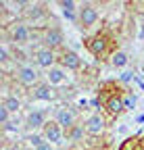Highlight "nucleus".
Segmentation results:
<instances>
[{
    "instance_id": "obj_32",
    "label": "nucleus",
    "mask_w": 144,
    "mask_h": 150,
    "mask_svg": "<svg viewBox=\"0 0 144 150\" xmlns=\"http://www.w3.org/2000/svg\"><path fill=\"white\" fill-rule=\"evenodd\" d=\"M136 123H142V125H144V115H138V117H136Z\"/></svg>"
},
{
    "instance_id": "obj_24",
    "label": "nucleus",
    "mask_w": 144,
    "mask_h": 150,
    "mask_svg": "<svg viewBox=\"0 0 144 150\" xmlns=\"http://www.w3.org/2000/svg\"><path fill=\"white\" fill-rule=\"evenodd\" d=\"M136 102H138L136 94H134V92H130V90H125V94H123V104H125V110H132V108L136 106Z\"/></svg>"
},
{
    "instance_id": "obj_7",
    "label": "nucleus",
    "mask_w": 144,
    "mask_h": 150,
    "mask_svg": "<svg viewBox=\"0 0 144 150\" xmlns=\"http://www.w3.org/2000/svg\"><path fill=\"white\" fill-rule=\"evenodd\" d=\"M42 44L46 46V48H50V50H61L63 48V42H65V33H63V29L57 25V23H52V25H46L44 29H42Z\"/></svg>"
},
{
    "instance_id": "obj_5",
    "label": "nucleus",
    "mask_w": 144,
    "mask_h": 150,
    "mask_svg": "<svg viewBox=\"0 0 144 150\" xmlns=\"http://www.w3.org/2000/svg\"><path fill=\"white\" fill-rule=\"evenodd\" d=\"M98 17H100V13H98V8H96V4H92V2H82L79 4V11H77V27L84 31V33H88V31H92L94 29V25L98 23Z\"/></svg>"
},
{
    "instance_id": "obj_25",
    "label": "nucleus",
    "mask_w": 144,
    "mask_h": 150,
    "mask_svg": "<svg viewBox=\"0 0 144 150\" xmlns=\"http://www.w3.org/2000/svg\"><path fill=\"white\" fill-rule=\"evenodd\" d=\"M11 121V112L2 106V104H0V125H6Z\"/></svg>"
},
{
    "instance_id": "obj_4",
    "label": "nucleus",
    "mask_w": 144,
    "mask_h": 150,
    "mask_svg": "<svg viewBox=\"0 0 144 150\" xmlns=\"http://www.w3.org/2000/svg\"><path fill=\"white\" fill-rule=\"evenodd\" d=\"M123 94H125V90L119 88V90H115V92H109L106 96H98V100L102 102V106H104V110H106V115H109V119H117L119 115H123V112H125Z\"/></svg>"
},
{
    "instance_id": "obj_22",
    "label": "nucleus",
    "mask_w": 144,
    "mask_h": 150,
    "mask_svg": "<svg viewBox=\"0 0 144 150\" xmlns=\"http://www.w3.org/2000/svg\"><path fill=\"white\" fill-rule=\"evenodd\" d=\"M21 129H25V123L19 121V119H11L6 125H2V131H4V134H9V131H13V134H19Z\"/></svg>"
},
{
    "instance_id": "obj_18",
    "label": "nucleus",
    "mask_w": 144,
    "mask_h": 150,
    "mask_svg": "<svg viewBox=\"0 0 144 150\" xmlns=\"http://www.w3.org/2000/svg\"><path fill=\"white\" fill-rule=\"evenodd\" d=\"M59 6L63 8L65 19H69V21L77 23V11H79V4H77V2H73V0H61Z\"/></svg>"
},
{
    "instance_id": "obj_29",
    "label": "nucleus",
    "mask_w": 144,
    "mask_h": 150,
    "mask_svg": "<svg viewBox=\"0 0 144 150\" xmlns=\"http://www.w3.org/2000/svg\"><path fill=\"white\" fill-rule=\"evenodd\" d=\"M90 106H92L94 110H98V108H100V100H98V98H92V100H90Z\"/></svg>"
},
{
    "instance_id": "obj_17",
    "label": "nucleus",
    "mask_w": 144,
    "mask_h": 150,
    "mask_svg": "<svg viewBox=\"0 0 144 150\" xmlns=\"http://www.w3.org/2000/svg\"><path fill=\"white\" fill-rule=\"evenodd\" d=\"M2 106L11 112V115H17V112L23 108V100L17 96V94H6V96L2 98Z\"/></svg>"
},
{
    "instance_id": "obj_2",
    "label": "nucleus",
    "mask_w": 144,
    "mask_h": 150,
    "mask_svg": "<svg viewBox=\"0 0 144 150\" xmlns=\"http://www.w3.org/2000/svg\"><path fill=\"white\" fill-rule=\"evenodd\" d=\"M86 50L94 56L96 61H104V59H111V54L115 52L113 48V38H109L106 33H96V35H90L84 40Z\"/></svg>"
},
{
    "instance_id": "obj_33",
    "label": "nucleus",
    "mask_w": 144,
    "mask_h": 150,
    "mask_svg": "<svg viewBox=\"0 0 144 150\" xmlns=\"http://www.w3.org/2000/svg\"><path fill=\"white\" fill-rule=\"evenodd\" d=\"M140 38H144V23H142V31H140Z\"/></svg>"
},
{
    "instance_id": "obj_31",
    "label": "nucleus",
    "mask_w": 144,
    "mask_h": 150,
    "mask_svg": "<svg viewBox=\"0 0 144 150\" xmlns=\"http://www.w3.org/2000/svg\"><path fill=\"white\" fill-rule=\"evenodd\" d=\"M119 134H128V125H121L119 127Z\"/></svg>"
},
{
    "instance_id": "obj_27",
    "label": "nucleus",
    "mask_w": 144,
    "mask_h": 150,
    "mask_svg": "<svg viewBox=\"0 0 144 150\" xmlns=\"http://www.w3.org/2000/svg\"><path fill=\"white\" fill-rule=\"evenodd\" d=\"M35 150H55V144H50V142H44L40 148H35Z\"/></svg>"
},
{
    "instance_id": "obj_30",
    "label": "nucleus",
    "mask_w": 144,
    "mask_h": 150,
    "mask_svg": "<svg viewBox=\"0 0 144 150\" xmlns=\"http://www.w3.org/2000/svg\"><path fill=\"white\" fill-rule=\"evenodd\" d=\"M13 150H33V148H29L27 144H15V146H13Z\"/></svg>"
},
{
    "instance_id": "obj_13",
    "label": "nucleus",
    "mask_w": 144,
    "mask_h": 150,
    "mask_svg": "<svg viewBox=\"0 0 144 150\" xmlns=\"http://www.w3.org/2000/svg\"><path fill=\"white\" fill-rule=\"evenodd\" d=\"M59 65L65 69V71H79L84 67V61L79 59V54L75 50H61L59 52Z\"/></svg>"
},
{
    "instance_id": "obj_10",
    "label": "nucleus",
    "mask_w": 144,
    "mask_h": 150,
    "mask_svg": "<svg viewBox=\"0 0 144 150\" xmlns=\"http://www.w3.org/2000/svg\"><path fill=\"white\" fill-rule=\"evenodd\" d=\"M31 61H33V65L38 67V69H46V71H48V69H52V67L59 63V54H57L55 50L42 46V48H35V50H33Z\"/></svg>"
},
{
    "instance_id": "obj_26",
    "label": "nucleus",
    "mask_w": 144,
    "mask_h": 150,
    "mask_svg": "<svg viewBox=\"0 0 144 150\" xmlns=\"http://www.w3.org/2000/svg\"><path fill=\"white\" fill-rule=\"evenodd\" d=\"M132 79H136V73H134V71H125V73L119 75V83H128V81H132Z\"/></svg>"
},
{
    "instance_id": "obj_6",
    "label": "nucleus",
    "mask_w": 144,
    "mask_h": 150,
    "mask_svg": "<svg viewBox=\"0 0 144 150\" xmlns=\"http://www.w3.org/2000/svg\"><path fill=\"white\" fill-rule=\"evenodd\" d=\"M55 121L63 127V131L71 129L73 125L79 123V108L75 104H63L55 108Z\"/></svg>"
},
{
    "instance_id": "obj_8",
    "label": "nucleus",
    "mask_w": 144,
    "mask_h": 150,
    "mask_svg": "<svg viewBox=\"0 0 144 150\" xmlns=\"http://www.w3.org/2000/svg\"><path fill=\"white\" fill-rule=\"evenodd\" d=\"M27 98L29 100H40V102H57V100H61L59 98V90H55L48 81H40L35 88H31Z\"/></svg>"
},
{
    "instance_id": "obj_12",
    "label": "nucleus",
    "mask_w": 144,
    "mask_h": 150,
    "mask_svg": "<svg viewBox=\"0 0 144 150\" xmlns=\"http://www.w3.org/2000/svg\"><path fill=\"white\" fill-rule=\"evenodd\" d=\"M48 17V11L44 4H38V2H29L23 11H21V21L23 23H40Z\"/></svg>"
},
{
    "instance_id": "obj_16",
    "label": "nucleus",
    "mask_w": 144,
    "mask_h": 150,
    "mask_svg": "<svg viewBox=\"0 0 144 150\" xmlns=\"http://www.w3.org/2000/svg\"><path fill=\"white\" fill-rule=\"evenodd\" d=\"M84 136H88L84 123H77V125H73L71 129L65 131V140L71 142V144H79V142H84Z\"/></svg>"
},
{
    "instance_id": "obj_3",
    "label": "nucleus",
    "mask_w": 144,
    "mask_h": 150,
    "mask_svg": "<svg viewBox=\"0 0 144 150\" xmlns=\"http://www.w3.org/2000/svg\"><path fill=\"white\" fill-rule=\"evenodd\" d=\"M13 79L21 88L31 90V88H35L42 81V73L38 71V67H33V65H19L15 69V73H13Z\"/></svg>"
},
{
    "instance_id": "obj_11",
    "label": "nucleus",
    "mask_w": 144,
    "mask_h": 150,
    "mask_svg": "<svg viewBox=\"0 0 144 150\" xmlns=\"http://www.w3.org/2000/svg\"><path fill=\"white\" fill-rule=\"evenodd\" d=\"M23 123H25V131H42V127L48 123V112L42 110V108H29L23 117Z\"/></svg>"
},
{
    "instance_id": "obj_20",
    "label": "nucleus",
    "mask_w": 144,
    "mask_h": 150,
    "mask_svg": "<svg viewBox=\"0 0 144 150\" xmlns=\"http://www.w3.org/2000/svg\"><path fill=\"white\" fill-rule=\"evenodd\" d=\"M23 142H25L29 148H33V150H35V148H40L46 140H44V136H42V134H38V131H31V134H25V136H23Z\"/></svg>"
},
{
    "instance_id": "obj_14",
    "label": "nucleus",
    "mask_w": 144,
    "mask_h": 150,
    "mask_svg": "<svg viewBox=\"0 0 144 150\" xmlns=\"http://www.w3.org/2000/svg\"><path fill=\"white\" fill-rule=\"evenodd\" d=\"M40 134L44 136V140L46 142H50V144H55V146H59V144H63L61 140L65 138V131H63V127L55 121V119H50L44 127H42V131Z\"/></svg>"
},
{
    "instance_id": "obj_15",
    "label": "nucleus",
    "mask_w": 144,
    "mask_h": 150,
    "mask_svg": "<svg viewBox=\"0 0 144 150\" xmlns=\"http://www.w3.org/2000/svg\"><path fill=\"white\" fill-rule=\"evenodd\" d=\"M65 79H67V73L61 65H55L52 69L46 71V81L50 86H61V83H65Z\"/></svg>"
},
{
    "instance_id": "obj_28",
    "label": "nucleus",
    "mask_w": 144,
    "mask_h": 150,
    "mask_svg": "<svg viewBox=\"0 0 144 150\" xmlns=\"http://www.w3.org/2000/svg\"><path fill=\"white\" fill-rule=\"evenodd\" d=\"M88 104H90V102H88V100H86V98H79V100H77V104H75V106H77V108H79V110H82V108H86V106H88Z\"/></svg>"
},
{
    "instance_id": "obj_9",
    "label": "nucleus",
    "mask_w": 144,
    "mask_h": 150,
    "mask_svg": "<svg viewBox=\"0 0 144 150\" xmlns=\"http://www.w3.org/2000/svg\"><path fill=\"white\" fill-rule=\"evenodd\" d=\"M84 125H86V134H88V136L98 138V136H104L106 125H109V119H106L100 110H94L90 117H86Z\"/></svg>"
},
{
    "instance_id": "obj_1",
    "label": "nucleus",
    "mask_w": 144,
    "mask_h": 150,
    "mask_svg": "<svg viewBox=\"0 0 144 150\" xmlns=\"http://www.w3.org/2000/svg\"><path fill=\"white\" fill-rule=\"evenodd\" d=\"M33 29L23 23V21H15V23H9L6 27H2V38H4V42L17 46V48H21V46H27L31 40H33Z\"/></svg>"
},
{
    "instance_id": "obj_23",
    "label": "nucleus",
    "mask_w": 144,
    "mask_h": 150,
    "mask_svg": "<svg viewBox=\"0 0 144 150\" xmlns=\"http://www.w3.org/2000/svg\"><path fill=\"white\" fill-rule=\"evenodd\" d=\"M77 88H73V86H69V88H63V90H59V98L61 100H73V98H77Z\"/></svg>"
},
{
    "instance_id": "obj_21",
    "label": "nucleus",
    "mask_w": 144,
    "mask_h": 150,
    "mask_svg": "<svg viewBox=\"0 0 144 150\" xmlns=\"http://www.w3.org/2000/svg\"><path fill=\"white\" fill-rule=\"evenodd\" d=\"M140 140H142V138H140L138 134H136V136H128V138H125V140L119 144L117 150H138V146L142 144Z\"/></svg>"
},
{
    "instance_id": "obj_19",
    "label": "nucleus",
    "mask_w": 144,
    "mask_h": 150,
    "mask_svg": "<svg viewBox=\"0 0 144 150\" xmlns=\"http://www.w3.org/2000/svg\"><path fill=\"white\" fill-rule=\"evenodd\" d=\"M128 63H130V56H128V52H125V50H115V52L111 54V59H109V65H111L113 69H123Z\"/></svg>"
}]
</instances>
